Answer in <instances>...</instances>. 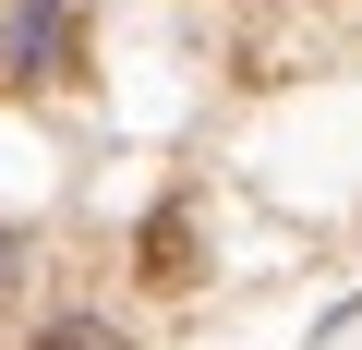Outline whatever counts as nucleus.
I'll return each instance as SVG.
<instances>
[{
  "label": "nucleus",
  "instance_id": "nucleus-1",
  "mask_svg": "<svg viewBox=\"0 0 362 350\" xmlns=\"http://www.w3.org/2000/svg\"><path fill=\"white\" fill-rule=\"evenodd\" d=\"M73 49H85L73 0H25V13H13V73L25 85H73Z\"/></svg>",
  "mask_w": 362,
  "mask_h": 350
},
{
  "label": "nucleus",
  "instance_id": "nucleus-2",
  "mask_svg": "<svg viewBox=\"0 0 362 350\" xmlns=\"http://www.w3.org/2000/svg\"><path fill=\"white\" fill-rule=\"evenodd\" d=\"M145 278H194V218H181V206L145 218Z\"/></svg>",
  "mask_w": 362,
  "mask_h": 350
},
{
  "label": "nucleus",
  "instance_id": "nucleus-3",
  "mask_svg": "<svg viewBox=\"0 0 362 350\" xmlns=\"http://www.w3.org/2000/svg\"><path fill=\"white\" fill-rule=\"evenodd\" d=\"M25 350H121V326H109V314H49Z\"/></svg>",
  "mask_w": 362,
  "mask_h": 350
}]
</instances>
